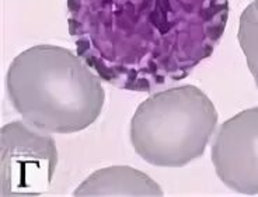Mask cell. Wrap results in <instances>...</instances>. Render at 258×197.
<instances>
[{
  "label": "cell",
  "instance_id": "obj_1",
  "mask_svg": "<svg viewBox=\"0 0 258 197\" xmlns=\"http://www.w3.org/2000/svg\"><path fill=\"white\" fill-rule=\"evenodd\" d=\"M229 10V0H68V27L103 80L155 93L212 55Z\"/></svg>",
  "mask_w": 258,
  "mask_h": 197
},
{
  "label": "cell",
  "instance_id": "obj_2",
  "mask_svg": "<svg viewBox=\"0 0 258 197\" xmlns=\"http://www.w3.org/2000/svg\"><path fill=\"white\" fill-rule=\"evenodd\" d=\"M101 80L72 51L41 44L13 59L6 89L27 124L52 134H72L100 117L105 102Z\"/></svg>",
  "mask_w": 258,
  "mask_h": 197
},
{
  "label": "cell",
  "instance_id": "obj_3",
  "mask_svg": "<svg viewBox=\"0 0 258 197\" xmlns=\"http://www.w3.org/2000/svg\"><path fill=\"white\" fill-rule=\"evenodd\" d=\"M218 118L212 100L200 87H170L152 93L136 109L131 144L148 164L181 168L204 155Z\"/></svg>",
  "mask_w": 258,
  "mask_h": 197
},
{
  "label": "cell",
  "instance_id": "obj_4",
  "mask_svg": "<svg viewBox=\"0 0 258 197\" xmlns=\"http://www.w3.org/2000/svg\"><path fill=\"white\" fill-rule=\"evenodd\" d=\"M58 166L55 139L26 121H13L0 131L2 196H41L48 191Z\"/></svg>",
  "mask_w": 258,
  "mask_h": 197
},
{
  "label": "cell",
  "instance_id": "obj_5",
  "mask_svg": "<svg viewBox=\"0 0 258 197\" xmlns=\"http://www.w3.org/2000/svg\"><path fill=\"white\" fill-rule=\"evenodd\" d=\"M211 157L216 175L229 189L258 194V107L237 113L220 125Z\"/></svg>",
  "mask_w": 258,
  "mask_h": 197
},
{
  "label": "cell",
  "instance_id": "obj_6",
  "mask_svg": "<svg viewBox=\"0 0 258 197\" xmlns=\"http://www.w3.org/2000/svg\"><path fill=\"white\" fill-rule=\"evenodd\" d=\"M76 197L164 196L152 177L131 166H108L84 179L73 191Z\"/></svg>",
  "mask_w": 258,
  "mask_h": 197
},
{
  "label": "cell",
  "instance_id": "obj_7",
  "mask_svg": "<svg viewBox=\"0 0 258 197\" xmlns=\"http://www.w3.org/2000/svg\"><path fill=\"white\" fill-rule=\"evenodd\" d=\"M239 42L258 89V9L252 2L240 16Z\"/></svg>",
  "mask_w": 258,
  "mask_h": 197
},
{
  "label": "cell",
  "instance_id": "obj_8",
  "mask_svg": "<svg viewBox=\"0 0 258 197\" xmlns=\"http://www.w3.org/2000/svg\"><path fill=\"white\" fill-rule=\"evenodd\" d=\"M254 5H255V7L258 9V0H254Z\"/></svg>",
  "mask_w": 258,
  "mask_h": 197
}]
</instances>
